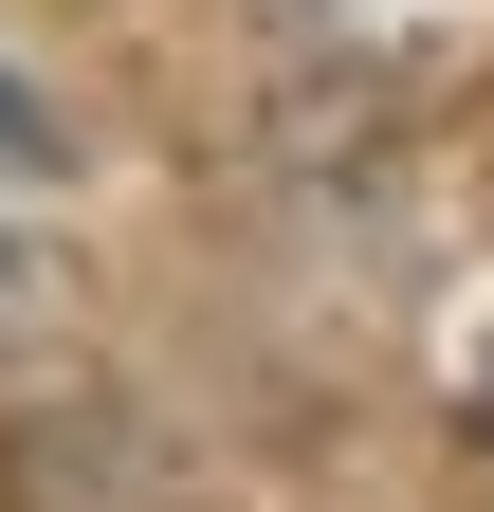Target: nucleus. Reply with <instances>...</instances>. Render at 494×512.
I'll return each instance as SVG.
<instances>
[{
    "label": "nucleus",
    "instance_id": "1",
    "mask_svg": "<svg viewBox=\"0 0 494 512\" xmlns=\"http://www.w3.org/2000/svg\"><path fill=\"white\" fill-rule=\"evenodd\" d=\"M476 439H494V348H476Z\"/></svg>",
    "mask_w": 494,
    "mask_h": 512
}]
</instances>
